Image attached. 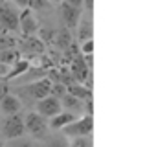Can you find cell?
I'll return each mask as SVG.
<instances>
[{
	"mask_svg": "<svg viewBox=\"0 0 156 147\" xmlns=\"http://www.w3.org/2000/svg\"><path fill=\"white\" fill-rule=\"evenodd\" d=\"M64 4L72 6V8H77V9H83V0H62Z\"/></svg>",
	"mask_w": 156,
	"mask_h": 147,
	"instance_id": "26",
	"label": "cell"
},
{
	"mask_svg": "<svg viewBox=\"0 0 156 147\" xmlns=\"http://www.w3.org/2000/svg\"><path fill=\"white\" fill-rule=\"evenodd\" d=\"M28 68H30V61H28V59H19L15 64L9 66V74H8L6 79H13V77L20 76V74H24Z\"/></svg>",
	"mask_w": 156,
	"mask_h": 147,
	"instance_id": "16",
	"label": "cell"
},
{
	"mask_svg": "<svg viewBox=\"0 0 156 147\" xmlns=\"http://www.w3.org/2000/svg\"><path fill=\"white\" fill-rule=\"evenodd\" d=\"M94 53V41L88 39L85 42H81V55H92Z\"/></svg>",
	"mask_w": 156,
	"mask_h": 147,
	"instance_id": "21",
	"label": "cell"
},
{
	"mask_svg": "<svg viewBox=\"0 0 156 147\" xmlns=\"http://www.w3.org/2000/svg\"><path fill=\"white\" fill-rule=\"evenodd\" d=\"M51 85H53V83H51V79H50V77L35 79L33 83H30V85H28V94H30L35 101H39V99H42V98L50 96Z\"/></svg>",
	"mask_w": 156,
	"mask_h": 147,
	"instance_id": "7",
	"label": "cell"
},
{
	"mask_svg": "<svg viewBox=\"0 0 156 147\" xmlns=\"http://www.w3.org/2000/svg\"><path fill=\"white\" fill-rule=\"evenodd\" d=\"M22 48H24L26 52H31V53L39 55V53L44 52V42H42L37 35H35V37H24V41H22Z\"/></svg>",
	"mask_w": 156,
	"mask_h": 147,
	"instance_id": "14",
	"label": "cell"
},
{
	"mask_svg": "<svg viewBox=\"0 0 156 147\" xmlns=\"http://www.w3.org/2000/svg\"><path fill=\"white\" fill-rule=\"evenodd\" d=\"M61 17H62V20H64V24H66V28H75L77 26V22L81 20V9H77V8H72V6H68V4H64V2H61Z\"/></svg>",
	"mask_w": 156,
	"mask_h": 147,
	"instance_id": "10",
	"label": "cell"
},
{
	"mask_svg": "<svg viewBox=\"0 0 156 147\" xmlns=\"http://www.w3.org/2000/svg\"><path fill=\"white\" fill-rule=\"evenodd\" d=\"M48 4H50L48 0H31V2H30V8H28V9H44Z\"/></svg>",
	"mask_w": 156,
	"mask_h": 147,
	"instance_id": "23",
	"label": "cell"
},
{
	"mask_svg": "<svg viewBox=\"0 0 156 147\" xmlns=\"http://www.w3.org/2000/svg\"><path fill=\"white\" fill-rule=\"evenodd\" d=\"M75 28H77V39H79V42H85V41L92 39L94 31H92V22H90V19H83V17H81V20L77 22Z\"/></svg>",
	"mask_w": 156,
	"mask_h": 147,
	"instance_id": "12",
	"label": "cell"
},
{
	"mask_svg": "<svg viewBox=\"0 0 156 147\" xmlns=\"http://www.w3.org/2000/svg\"><path fill=\"white\" fill-rule=\"evenodd\" d=\"M8 74H9V66L4 64V63H0V79H6Z\"/></svg>",
	"mask_w": 156,
	"mask_h": 147,
	"instance_id": "27",
	"label": "cell"
},
{
	"mask_svg": "<svg viewBox=\"0 0 156 147\" xmlns=\"http://www.w3.org/2000/svg\"><path fill=\"white\" fill-rule=\"evenodd\" d=\"M8 147H33V142L24 136H19V138L8 140Z\"/></svg>",
	"mask_w": 156,
	"mask_h": 147,
	"instance_id": "19",
	"label": "cell"
},
{
	"mask_svg": "<svg viewBox=\"0 0 156 147\" xmlns=\"http://www.w3.org/2000/svg\"><path fill=\"white\" fill-rule=\"evenodd\" d=\"M17 44V41L9 35H0V50H9Z\"/></svg>",
	"mask_w": 156,
	"mask_h": 147,
	"instance_id": "20",
	"label": "cell"
},
{
	"mask_svg": "<svg viewBox=\"0 0 156 147\" xmlns=\"http://www.w3.org/2000/svg\"><path fill=\"white\" fill-rule=\"evenodd\" d=\"M92 129H94V120H92V116L87 114L83 118H75L72 123H68L61 131L70 138H77V136H90Z\"/></svg>",
	"mask_w": 156,
	"mask_h": 147,
	"instance_id": "2",
	"label": "cell"
},
{
	"mask_svg": "<svg viewBox=\"0 0 156 147\" xmlns=\"http://www.w3.org/2000/svg\"><path fill=\"white\" fill-rule=\"evenodd\" d=\"M92 6H94V0H83V8H87L88 11H92Z\"/></svg>",
	"mask_w": 156,
	"mask_h": 147,
	"instance_id": "28",
	"label": "cell"
},
{
	"mask_svg": "<svg viewBox=\"0 0 156 147\" xmlns=\"http://www.w3.org/2000/svg\"><path fill=\"white\" fill-rule=\"evenodd\" d=\"M61 110H62L61 99H57V98H53V96H46V98H42V99L37 101V110H35V112H39L42 118L50 120L51 116L59 114Z\"/></svg>",
	"mask_w": 156,
	"mask_h": 147,
	"instance_id": "6",
	"label": "cell"
},
{
	"mask_svg": "<svg viewBox=\"0 0 156 147\" xmlns=\"http://www.w3.org/2000/svg\"><path fill=\"white\" fill-rule=\"evenodd\" d=\"M19 59H20V55H19V52H15L13 48H9V50H0V63L11 66V64H15Z\"/></svg>",
	"mask_w": 156,
	"mask_h": 147,
	"instance_id": "18",
	"label": "cell"
},
{
	"mask_svg": "<svg viewBox=\"0 0 156 147\" xmlns=\"http://www.w3.org/2000/svg\"><path fill=\"white\" fill-rule=\"evenodd\" d=\"M24 129L33 138H44L48 132V120L42 118L39 112H30L24 118Z\"/></svg>",
	"mask_w": 156,
	"mask_h": 147,
	"instance_id": "3",
	"label": "cell"
},
{
	"mask_svg": "<svg viewBox=\"0 0 156 147\" xmlns=\"http://www.w3.org/2000/svg\"><path fill=\"white\" fill-rule=\"evenodd\" d=\"M0 26L9 31L19 30V11L9 2H0Z\"/></svg>",
	"mask_w": 156,
	"mask_h": 147,
	"instance_id": "4",
	"label": "cell"
},
{
	"mask_svg": "<svg viewBox=\"0 0 156 147\" xmlns=\"http://www.w3.org/2000/svg\"><path fill=\"white\" fill-rule=\"evenodd\" d=\"M30 2H31V0H13V6L19 8V9H28Z\"/></svg>",
	"mask_w": 156,
	"mask_h": 147,
	"instance_id": "25",
	"label": "cell"
},
{
	"mask_svg": "<svg viewBox=\"0 0 156 147\" xmlns=\"http://www.w3.org/2000/svg\"><path fill=\"white\" fill-rule=\"evenodd\" d=\"M0 147H6V145H4V138H2V136H0Z\"/></svg>",
	"mask_w": 156,
	"mask_h": 147,
	"instance_id": "30",
	"label": "cell"
},
{
	"mask_svg": "<svg viewBox=\"0 0 156 147\" xmlns=\"http://www.w3.org/2000/svg\"><path fill=\"white\" fill-rule=\"evenodd\" d=\"M66 94L77 98V99H81V101H87L90 99V90L83 85V83H72L66 87Z\"/></svg>",
	"mask_w": 156,
	"mask_h": 147,
	"instance_id": "13",
	"label": "cell"
},
{
	"mask_svg": "<svg viewBox=\"0 0 156 147\" xmlns=\"http://www.w3.org/2000/svg\"><path fill=\"white\" fill-rule=\"evenodd\" d=\"M0 2H2V0H0Z\"/></svg>",
	"mask_w": 156,
	"mask_h": 147,
	"instance_id": "31",
	"label": "cell"
},
{
	"mask_svg": "<svg viewBox=\"0 0 156 147\" xmlns=\"http://www.w3.org/2000/svg\"><path fill=\"white\" fill-rule=\"evenodd\" d=\"M48 2H50V4H61L62 0H48Z\"/></svg>",
	"mask_w": 156,
	"mask_h": 147,
	"instance_id": "29",
	"label": "cell"
},
{
	"mask_svg": "<svg viewBox=\"0 0 156 147\" xmlns=\"http://www.w3.org/2000/svg\"><path fill=\"white\" fill-rule=\"evenodd\" d=\"M70 74H72V77L75 79V83H83V85H85V81L90 77V68L87 66L83 55L75 57V59L72 61V64H70Z\"/></svg>",
	"mask_w": 156,
	"mask_h": 147,
	"instance_id": "8",
	"label": "cell"
},
{
	"mask_svg": "<svg viewBox=\"0 0 156 147\" xmlns=\"http://www.w3.org/2000/svg\"><path fill=\"white\" fill-rule=\"evenodd\" d=\"M72 147H90L88 136H77V138H72Z\"/></svg>",
	"mask_w": 156,
	"mask_h": 147,
	"instance_id": "22",
	"label": "cell"
},
{
	"mask_svg": "<svg viewBox=\"0 0 156 147\" xmlns=\"http://www.w3.org/2000/svg\"><path fill=\"white\" fill-rule=\"evenodd\" d=\"M22 109V101L19 96L15 94H6L2 99H0V112H2L4 116H13V114H19Z\"/></svg>",
	"mask_w": 156,
	"mask_h": 147,
	"instance_id": "9",
	"label": "cell"
},
{
	"mask_svg": "<svg viewBox=\"0 0 156 147\" xmlns=\"http://www.w3.org/2000/svg\"><path fill=\"white\" fill-rule=\"evenodd\" d=\"M6 94H9V85L6 83V79H0V99H2Z\"/></svg>",
	"mask_w": 156,
	"mask_h": 147,
	"instance_id": "24",
	"label": "cell"
},
{
	"mask_svg": "<svg viewBox=\"0 0 156 147\" xmlns=\"http://www.w3.org/2000/svg\"><path fill=\"white\" fill-rule=\"evenodd\" d=\"M55 44H57L59 50H68L72 46V33H70V30H61L55 35Z\"/></svg>",
	"mask_w": 156,
	"mask_h": 147,
	"instance_id": "17",
	"label": "cell"
},
{
	"mask_svg": "<svg viewBox=\"0 0 156 147\" xmlns=\"http://www.w3.org/2000/svg\"><path fill=\"white\" fill-rule=\"evenodd\" d=\"M39 30H41L39 20L35 19L31 9H22V13H19V31L24 37H35Z\"/></svg>",
	"mask_w": 156,
	"mask_h": 147,
	"instance_id": "5",
	"label": "cell"
},
{
	"mask_svg": "<svg viewBox=\"0 0 156 147\" xmlns=\"http://www.w3.org/2000/svg\"><path fill=\"white\" fill-rule=\"evenodd\" d=\"M61 105H62V109L66 107L68 112L83 110V101H81V99H77V98H73V96H70V94H64V96L61 98Z\"/></svg>",
	"mask_w": 156,
	"mask_h": 147,
	"instance_id": "15",
	"label": "cell"
},
{
	"mask_svg": "<svg viewBox=\"0 0 156 147\" xmlns=\"http://www.w3.org/2000/svg\"><path fill=\"white\" fill-rule=\"evenodd\" d=\"M73 120H75V114L62 109L59 114H55V116H51V118L48 120V127H51V129H55V131H61L62 127H66V125L72 123Z\"/></svg>",
	"mask_w": 156,
	"mask_h": 147,
	"instance_id": "11",
	"label": "cell"
},
{
	"mask_svg": "<svg viewBox=\"0 0 156 147\" xmlns=\"http://www.w3.org/2000/svg\"><path fill=\"white\" fill-rule=\"evenodd\" d=\"M26 129H24V120L20 114H13V116H6L2 121V129H0V136L4 140H13L19 136H24Z\"/></svg>",
	"mask_w": 156,
	"mask_h": 147,
	"instance_id": "1",
	"label": "cell"
}]
</instances>
